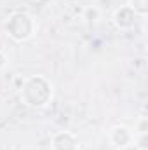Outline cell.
<instances>
[{
  "mask_svg": "<svg viewBox=\"0 0 148 150\" xmlns=\"http://www.w3.org/2000/svg\"><path fill=\"white\" fill-rule=\"evenodd\" d=\"M51 150H80V140L72 131H56L51 136Z\"/></svg>",
  "mask_w": 148,
  "mask_h": 150,
  "instance_id": "277c9868",
  "label": "cell"
},
{
  "mask_svg": "<svg viewBox=\"0 0 148 150\" xmlns=\"http://www.w3.org/2000/svg\"><path fill=\"white\" fill-rule=\"evenodd\" d=\"M19 98L28 108H45L54 98V84L45 75H30L23 80Z\"/></svg>",
  "mask_w": 148,
  "mask_h": 150,
  "instance_id": "6da1fadb",
  "label": "cell"
},
{
  "mask_svg": "<svg viewBox=\"0 0 148 150\" xmlns=\"http://www.w3.org/2000/svg\"><path fill=\"white\" fill-rule=\"evenodd\" d=\"M108 142L115 149L125 150L132 147L136 143V136L132 133V129L125 124H115L108 129Z\"/></svg>",
  "mask_w": 148,
  "mask_h": 150,
  "instance_id": "3957f363",
  "label": "cell"
},
{
  "mask_svg": "<svg viewBox=\"0 0 148 150\" xmlns=\"http://www.w3.org/2000/svg\"><path fill=\"white\" fill-rule=\"evenodd\" d=\"M113 150H118V149H113Z\"/></svg>",
  "mask_w": 148,
  "mask_h": 150,
  "instance_id": "9c48e42d",
  "label": "cell"
},
{
  "mask_svg": "<svg viewBox=\"0 0 148 150\" xmlns=\"http://www.w3.org/2000/svg\"><path fill=\"white\" fill-rule=\"evenodd\" d=\"M147 131H148V120H147V117H140V119L136 120V124H134L132 133H134V136H136V138H143V136L147 134Z\"/></svg>",
  "mask_w": 148,
  "mask_h": 150,
  "instance_id": "52a82bcc",
  "label": "cell"
},
{
  "mask_svg": "<svg viewBox=\"0 0 148 150\" xmlns=\"http://www.w3.org/2000/svg\"><path fill=\"white\" fill-rule=\"evenodd\" d=\"M125 5L131 7L138 18H145L148 14V0H127Z\"/></svg>",
  "mask_w": 148,
  "mask_h": 150,
  "instance_id": "8992f818",
  "label": "cell"
},
{
  "mask_svg": "<svg viewBox=\"0 0 148 150\" xmlns=\"http://www.w3.org/2000/svg\"><path fill=\"white\" fill-rule=\"evenodd\" d=\"M111 21H113V25L118 28V30H131V28H134V25H136V21H138V16L134 14V11L131 9V7H127V5H120L118 9H115V12H113V16H111Z\"/></svg>",
  "mask_w": 148,
  "mask_h": 150,
  "instance_id": "5b68a950",
  "label": "cell"
},
{
  "mask_svg": "<svg viewBox=\"0 0 148 150\" xmlns=\"http://www.w3.org/2000/svg\"><path fill=\"white\" fill-rule=\"evenodd\" d=\"M9 63H11L9 56H7L4 51H0V72H2V70H5V68L9 67Z\"/></svg>",
  "mask_w": 148,
  "mask_h": 150,
  "instance_id": "ba28073f",
  "label": "cell"
},
{
  "mask_svg": "<svg viewBox=\"0 0 148 150\" xmlns=\"http://www.w3.org/2000/svg\"><path fill=\"white\" fill-rule=\"evenodd\" d=\"M37 19L26 11H14L4 23L5 35L16 44L28 42L37 35Z\"/></svg>",
  "mask_w": 148,
  "mask_h": 150,
  "instance_id": "7a4b0ae2",
  "label": "cell"
}]
</instances>
